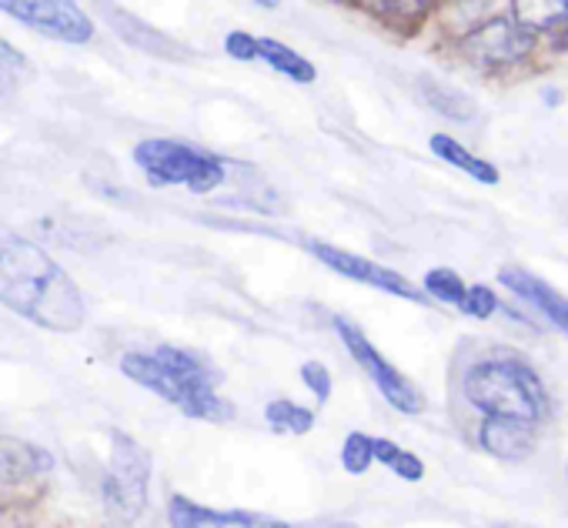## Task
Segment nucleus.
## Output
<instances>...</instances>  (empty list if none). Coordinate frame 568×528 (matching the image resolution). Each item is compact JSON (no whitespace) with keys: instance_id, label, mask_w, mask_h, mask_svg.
I'll use <instances>...</instances> for the list:
<instances>
[{"instance_id":"6ab92c4d","label":"nucleus","mask_w":568,"mask_h":528,"mask_svg":"<svg viewBox=\"0 0 568 528\" xmlns=\"http://www.w3.org/2000/svg\"><path fill=\"white\" fill-rule=\"evenodd\" d=\"M372 451H375V461L392 468L398 478H405V481H422L425 478V461L415 451H405L402 445H395L388 438H375Z\"/></svg>"},{"instance_id":"412c9836","label":"nucleus","mask_w":568,"mask_h":528,"mask_svg":"<svg viewBox=\"0 0 568 528\" xmlns=\"http://www.w3.org/2000/svg\"><path fill=\"white\" fill-rule=\"evenodd\" d=\"M372 445H375V438H372V435H365V431H352V435L345 438V445H342V465H345V471H352V475L368 471V465L375 461Z\"/></svg>"},{"instance_id":"0eeeda50","label":"nucleus","mask_w":568,"mask_h":528,"mask_svg":"<svg viewBox=\"0 0 568 528\" xmlns=\"http://www.w3.org/2000/svg\"><path fill=\"white\" fill-rule=\"evenodd\" d=\"M0 11L51 41L88 44L94 38V21L71 0H0Z\"/></svg>"},{"instance_id":"f03ea898","label":"nucleus","mask_w":568,"mask_h":528,"mask_svg":"<svg viewBox=\"0 0 568 528\" xmlns=\"http://www.w3.org/2000/svg\"><path fill=\"white\" fill-rule=\"evenodd\" d=\"M121 372L141 388L171 402L197 422H231L234 405L221 395V372L197 352L161 345L154 352H128Z\"/></svg>"},{"instance_id":"1a4fd4ad","label":"nucleus","mask_w":568,"mask_h":528,"mask_svg":"<svg viewBox=\"0 0 568 528\" xmlns=\"http://www.w3.org/2000/svg\"><path fill=\"white\" fill-rule=\"evenodd\" d=\"M312 254L318 261H325L332 272L352 278V282H362L368 288H378V292H388L395 298H405V302H418V305H428L425 302V292L418 285H412L405 275H398L395 268H385L378 261H368L362 254H352L345 247H335V244H325V241H312Z\"/></svg>"},{"instance_id":"dca6fc26","label":"nucleus","mask_w":568,"mask_h":528,"mask_svg":"<svg viewBox=\"0 0 568 528\" xmlns=\"http://www.w3.org/2000/svg\"><path fill=\"white\" fill-rule=\"evenodd\" d=\"M418 84H422V98L428 101L432 111H438V114H445L452 121H471L475 118V101L468 94H462L455 88H445V84H438L432 78H422Z\"/></svg>"},{"instance_id":"9b49d317","label":"nucleus","mask_w":568,"mask_h":528,"mask_svg":"<svg viewBox=\"0 0 568 528\" xmlns=\"http://www.w3.org/2000/svg\"><path fill=\"white\" fill-rule=\"evenodd\" d=\"M171 528H295L281 518L257 515V511H214L184 495H174L168 505Z\"/></svg>"},{"instance_id":"f257e3e1","label":"nucleus","mask_w":568,"mask_h":528,"mask_svg":"<svg viewBox=\"0 0 568 528\" xmlns=\"http://www.w3.org/2000/svg\"><path fill=\"white\" fill-rule=\"evenodd\" d=\"M0 305L61 335H71L88 322V305L74 278L41 244L14 231H0Z\"/></svg>"},{"instance_id":"9d476101","label":"nucleus","mask_w":568,"mask_h":528,"mask_svg":"<svg viewBox=\"0 0 568 528\" xmlns=\"http://www.w3.org/2000/svg\"><path fill=\"white\" fill-rule=\"evenodd\" d=\"M498 282L515 298H521L528 308H535L555 332H561L568 338V298L558 288H551L548 282H541L538 275H531L525 268H515V264H508V268L498 272Z\"/></svg>"},{"instance_id":"ddd939ff","label":"nucleus","mask_w":568,"mask_h":528,"mask_svg":"<svg viewBox=\"0 0 568 528\" xmlns=\"http://www.w3.org/2000/svg\"><path fill=\"white\" fill-rule=\"evenodd\" d=\"M478 441L488 455L501 461H521L535 451L538 445V428L521 425V422H501V418H485L478 428Z\"/></svg>"},{"instance_id":"aec40b11","label":"nucleus","mask_w":568,"mask_h":528,"mask_svg":"<svg viewBox=\"0 0 568 528\" xmlns=\"http://www.w3.org/2000/svg\"><path fill=\"white\" fill-rule=\"evenodd\" d=\"M425 292H428L435 302H445V305H458V308H462L468 288H465V282H462L458 272H452V268H432V272L425 275Z\"/></svg>"},{"instance_id":"2eb2a0df","label":"nucleus","mask_w":568,"mask_h":528,"mask_svg":"<svg viewBox=\"0 0 568 528\" xmlns=\"http://www.w3.org/2000/svg\"><path fill=\"white\" fill-rule=\"evenodd\" d=\"M432 151H435L445 164L465 171L468 177H475V181H481V184H498V167L488 164L485 158H475V154H471L468 148H462L455 138H448V134H432Z\"/></svg>"},{"instance_id":"f3484780","label":"nucleus","mask_w":568,"mask_h":528,"mask_svg":"<svg viewBox=\"0 0 568 528\" xmlns=\"http://www.w3.org/2000/svg\"><path fill=\"white\" fill-rule=\"evenodd\" d=\"M264 418L277 435H308L315 428V412L298 405V402H288V398L267 402Z\"/></svg>"},{"instance_id":"4468645a","label":"nucleus","mask_w":568,"mask_h":528,"mask_svg":"<svg viewBox=\"0 0 568 528\" xmlns=\"http://www.w3.org/2000/svg\"><path fill=\"white\" fill-rule=\"evenodd\" d=\"M257 61L271 64L277 74L284 78H292L298 84H315L318 71L308 58H302L298 51H292L288 44H281V41H271V38H257Z\"/></svg>"},{"instance_id":"6e6552de","label":"nucleus","mask_w":568,"mask_h":528,"mask_svg":"<svg viewBox=\"0 0 568 528\" xmlns=\"http://www.w3.org/2000/svg\"><path fill=\"white\" fill-rule=\"evenodd\" d=\"M462 51L475 64H488V68L518 64L535 51V34L521 28L515 18H491L462 38Z\"/></svg>"},{"instance_id":"bb28decb","label":"nucleus","mask_w":568,"mask_h":528,"mask_svg":"<svg viewBox=\"0 0 568 528\" xmlns=\"http://www.w3.org/2000/svg\"><path fill=\"white\" fill-rule=\"evenodd\" d=\"M0 528H24V525H18V521H0Z\"/></svg>"},{"instance_id":"a878e982","label":"nucleus","mask_w":568,"mask_h":528,"mask_svg":"<svg viewBox=\"0 0 568 528\" xmlns=\"http://www.w3.org/2000/svg\"><path fill=\"white\" fill-rule=\"evenodd\" d=\"M302 528H358L355 521H322V525H302Z\"/></svg>"},{"instance_id":"f8f14e48","label":"nucleus","mask_w":568,"mask_h":528,"mask_svg":"<svg viewBox=\"0 0 568 528\" xmlns=\"http://www.w3.org/2000/svg\"><path fill=\"white\" fill-rule=\"evenodd\" d=\"M54 458L14 435H0V485H28L41 475H48Z\"/></svg>"},{"instance_id":"5701e85b","label":"nucleus","mask_w":568,"mask_h":528,"mask_svg":"<svg viewBox=\"0 0 568 528\" xmlns=\"http://www.w3.org/2000/svg\"><path fill=\"white\" fill-rule=\"evenodd\" d=\"M24 71H28L24 54H21L18 48H11L4 38H0V91L14 88V84H18V78H21Z\"/></svg>"},{"instance_id":"4be33fe9","label":"nucleus","mask_w":568,"mask_h":528,"mask_svg":"<svg viewBox=\"0 0 568 528\" xmlns=\"http://www.w3.org/2000/svg\"><path fill=\"white\" fill-rule=\"evenodd\" d=\"M462 312L471 315V318H478V322H485V318H491V315L498 312V295H495L488 285H471V288L465 292Z\"/></svg>"},{"instance_id":"b1692460","label":"nucleus","mask_w":568,"mask_h":528,"mask_svg":"<svg viewBox=\"0 0 568 528\" xmlns=\"http://www.w3.org/2000/svg\"><path fill=\"white\" fill-rule=\"evenodd\" d=\"M302 382L312 388V395L325 405L332 398V372L322 362H305L302 365Z\"/></svg>"},{"instance_id":"20e7f679","label":"nucleus","mask_w":568,"mask_h":528,"mask_svg":"<svg viewBox=\"0 0 568 528\" xmlns=\"http://www.w3.org/2000/svg\"><path fill=\"white\" fill-rule=\"evenodd\" d=\"M134 161L158 187L178 184L194 194H211L214 187L224 184V164L214 154L181 144V141L148 138L134 148Z\"/></svg>"},{"instance_id":"393cba45","label":"nucleus","mask_w":568,"mask_h":528,"mask_svg":"<svg viewBox=\"0 0 568 528\" xmlns=\"http://www.w3.org/2000/svg\"><path fill=\"white\" fill-rule=\"evenodd\" d=\"M224 51L234 61H257V38L254 34H244V31H231L227 41H224Z\"/></svg>"},{"instance_id":"7ed1b4c3","label":"nucleus","mask_w":568,"mask_h":528,"mask_svg":"<svg viewBox=\"0 0 568 528\" xmlns=\"http://www.w3.org/2000/svg\"><path fill=\"white\" fill-rule=\"evenodd\" d=\"M462 392L468 405L478 408L485 418L521 422L538 428L551 415V398L538 372L515 352H498L491 358H478L475 365H468Z\"/></svg>"},{"instance_id":"39448f33","label":"nucleus","mask_w":568,"mask_h":528,"mask_svg":"<svg viewBox=\"0 0 568 528\" xmlns=\"http://www.w3.org/2000/svg\"><path fill=\"white\" fill-rule=\"evenodd\" d=\"M104 505L114 518L134 521L148 508L151 491V451L128 431H111V455L104 465Z\"/></svg>"},{"instance_id":"423d86ee","label":"nucleus","mask_w":568,"mask_h":528,"mask_svg":"<svg viewBox=\"0 0 568 528\" xmlns=\"http://www.w3.org/2000/svg\"><path fill=\"white\" fill-rule=\"evenodd\" d=\"M335 328H338V335H342V342H345V348L352 352V358L358 362V368L375 382V388L385 395V402L395 408V412H402V415H418V412H425V395L368 342V335L355 325V322H348V318H335Z\"/></svg>"},{"instance_id":"a211bd4d","label":"nucleus","mask_w":568,"mask_h":528,"mask_svg":"<svg viewBox=\"0 0 568 528\" xmlns=\"http://www.w3.org/2000/svg\"><path fill=\"white\" fill-rule=\"evenodd\" d=\"M375 18H382L388 28H398V31H415L422 28V21L428 18L432 4H425V0H382V4H365Z\"/></svg>"}]
</instances>
